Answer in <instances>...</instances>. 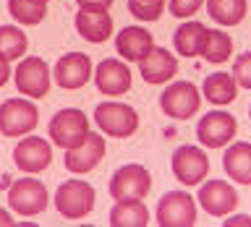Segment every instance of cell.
Segmentation results:
<instances>
[{
  "label": "cell",
  "instance_id": "1",
  "mask_svg": "<svg viewBox=\"0 0 251 227\" xmlns=\"http://www.w3.org/2000/svg\"><path fill=\"white\" fill-rule=\"evenodd\" d=\"M149 191H152V175L139 162L123 164L110 178V196L115 201H144Z\"/></svg>",
  "mask_w": 251,
  "mask_h": 227
},
{
  "label": "cell",
  "instance_id": "2",
  "mask_svg": "<svg viewBox=\"0 0 251 227\" xmlns=\"http://www.w3.org/2000/svg\"><path fill=\"white\" fill-rule=\"evenodd\" d=\"M47 133H50L55 146L71 149V146L81 144L86 138V133H89V117H86L84 110H78V107H63L50 117Z\"/></svg>",
  "mask_w": 251,
  "mask_h": 227
},
{
  "label": "cell",
  "instance_id": "3",
  "mask_svg": "<svg viewBox=\"0 0 251 227\" xmlns=\"http://www.w3.org/2000/svg\"><path fill=\"white\" fill-rule=\"evenodd\" d=\"M94 123L105 136L128 138L139 128V113L131 105H123V102H102L94 110Z\"/></svg>",
  "mask_w": 251,
  "mask_h": 227
},
{
  "label": "cell",
  "instance_id": "4",
  "mask_svg": "<svg viewBox=\"0 0 251 227\" xmlns=\"http://www.w3.org/2000/svg\"><path fill=\"white\" fill-rule=\"evenodd\" d=\"M94 201H97V193H94V188L86 180H76V178L66 180L55 191V209L66 219L86 217L94 209Z\"/></svg>",
  "mask_w": 251,
  "mask_h": 227
},
{
  "label": "cell",
  "instance_id": "5",
  "mask_svg": "<svg viewBox=\"0 0 251 227\" xmlns=\"http://www.w3.org/2000/svg\"><path fill=\"white\" fill-rule=\"evenodd\" d=\"M37 120H39V110L31 99L11 97L0 105V133L8 138H16V136L34 131Z\"/></svg>",
  "mask_w": 251,
  "mask_h": 227
},
{
  "label": "cell",
  "instance_id": "6",
  "mask_svg": "<svg viewBox=\"0 0 251 227\" xmlns=\"http://www.w3.org/2000/svg\"><path fill=\"white\" fill-rule=\"evenodd\" d=\"M157 225L160 227H191L196 225V204L188 191H168L157 201Z\"/></svg>",
  "mask_w": 251,
  "mask_h": 227
},
{
  "label": "cell",
  "instance_id": "7",
  "mask_svg": "<svg viewBox=\"0 0 251 227\" xmlns=\"http://www.w3.org/2000/svg\"><path fill=\"white\" fill-rule=\"evenodd\" d=\"M170 167L178 183L194 188L201 185L204 178L209 175V157L199 146H178L170 157Z\"/></svg>",
  "mask_w": 251,
  "mask_h": 227
},
{
  "label": "cell",
  "instance_id": "8",
  "mask_svg": "<svg viewBox=\"0 0 251 227\" xmlns=\"http://www.w3.org/2000/svg\"><path fill=\"white\" fill-rule=\"evenodd\" d=\"M50 66L31 55V58H24L19 66H16V73H13V81H16V89H19L24 97L29 99H42L47 91H50Z\"/></svg>",
  "mask_w": 251,
  "mask_h": 227
},
{
  "label": "cell",
  "instance_id": "9",
  "mask_svg": "<svg viewBox=\"0 0 251 227\" xmlns=\"http://www.w3.org/2000/svg\"><path fill=\"white\" fill-rule=\"evenodd\" d=\"M235 131H238V120L225 113V110H212L199 120L196 125V138H199L201 146L209 149H223L233 141Z\"/></svg>",
  "mask_w": 251,
  "mask_h": 227
},
{
  "label": "cell",
  "instance_id": "10",
  "mask_svg": "<svg viewBox=\"0 0 251 227\" xmlns=\"http://www.w3.org/2000/svg\"><path fill=\"white\" fill-rule=\"evenodd\" d=\"M8 206L21 217H37L47 209V188L34 178L16 180L8 191Z\"/></svg>",
  "mask_w": 251,
  "mask_h": 227
},
{
  "label": "cell",
  "instance_id": "11",
  "mask_svg": "<svg viewBox=\"0 0 251 227\" xmlns=\"http://www.w3.org/2000/svg\"><path fill=\"white\" fill-rule=\"evenodd\" d=\"M199 105H201V94L188 81H176L160 94L162 113L168 117H173V120H186V117H191L196 110H199Z\"/></svg>",
  "mask_w": 251,
  "mask_h": 227
},
{
  "label": "cell",
  "instance_id": "12",
  "mask_svg": "<svg viewBox=\"0 0 251 227\" xmlns=\"http://www.w3.org/2000/svg\"><path fill=\"white\" fill-rule=\"evenodd\" d=\"M105 152H107L105 138H102L100 133L89 131L81 144L66 149V154H63V164H66V170L76 172V175H81V172H92L102 162Z\"/></svg>",
  "mask_w": 251,
  "mask_h": 227
},
{
  "label": "cell",
  "instance_id": "13",
  "mask_svg": "<svg viewBox=\"0 0 251 227\" xmlns=\"http://www.w3.org/2000/svg\"><path fill=\"white\" fill-rule=\"evenodd\" d=\"M52 78L60 89H81V86L92 78V58L84 52H66L63 58L55 63Z\"/></svg>",
  "mask_w": 251,
  "mask_h": 227
},
{
  "label": "cell",
  "instance_id": "14",
  "mask_svg": "<svg viewBox=\"0 0 251 227\" xmlns=\"http://www.w3.org/2000/svg\"><path fill=\"white\" fill-rule=\"evenodd\" d=\"M13 162L19 170L31 172V175L42 172L52 162V146L42 136H26L21 138V144L13 146Z\"/></svg>",
  "mask_w": 251,
  "mask_h": 227
},
{
  "label": "cell",
  "instance_id": "15",
  "mask_svg": "<svg viewBox=\"0 0 251 227\" xmlns=\"http://www.w3.org/2000/svg\"><path fill=\"white\" fill-rule=\"evenodd\" d=\"M199 204L212 217H225L238 206V193L225 180H207L199 188Z\"/></svg>",
  "mask_w": 251,
  "mask_h": 227
},
{
  "label": "cell",
  "instance_id": "16",
  "mask_svg": "<svg viewBox=\"0 0 251 227\" xmlns=\"http://www.w3.org/2000/svg\"><path fill=\"white\" fill-rule=\"evenodd\" d=\"M94 84L107 97H121V94L131 89V70L123 60L105 58L94 70Z\"/></svg>",
  "mask_w": 251,
  "mask_h": 227
},
{
  "label": "cell",
  "instance_id": "17",
  "mask_svg": "<svg viewBox=\"0 0 251 227\" xmlns=\"http://www.w3.org/2000/svg\"><path fill=\"white\" fill-rule=\"evenodd\" d=\"M152 47H154V37L144 26H126L115 37V52L128 63L144 60Z\"/></svg>",
  "mask_w": 251,
  "mask_h": 227
},
{
  "label": "cell",
  "instance_id": "18",
  "mask_svg": "<svg viewBox=\"0 0 251 227\" xmlns=\"http://www.w3.org/2000/svg\"><path fill=\"white\" fill-rule=\"evenodd\" d=\"M139 68H141V78L147 84H168L173 76L178 73V60L176 55L168 52L165 47H152L149 55L144 60H139Z\"/></svg>",
  "mask_w": 251,
  "mask_h": 227
},
{
  "label": "cell",
  "instance_id": "19",
  "mask_svg": "<svg viewBox=\"0 0 251 227\" xmlns=\"http://www.w3.org/2000/svg\"><path fill=\"white\" fill-rule=\"evenodd\" d=\"M74 26L78 31V37H84L86 42L102 45L110 39V34H113V16L107 11H81V8H78Z\"/></svg>",
  "mask_w": 251,
  "mask_h": 227
},
{
  "label": "cell",
  "instance_id": "20",
  "mask_svg": "<svg viewBox=\"0 0 251 227\" xmlns=\"http://www.w3.org/2000/svg\"><path fill=\"white\" fill-rule=\"evenodd\" d=\"M223 167L233 183L251 185V144L249 141H235V144L225 149Z\"/></svg>",
  "mask_w": 251,
  "mask_h": 227
},
{
  "label": "cell",
  "instance_id": "21",
  "mask_svg": "<svg viewBox=\"0 0 251 227\" xmlns=\"http://www.w3.org/2000/svg\"><path fill=\"white\" fill-rule=\"evenodd\" d=\"M201 94L209 99V105H230L238 94V84L230 73L225 70H217V73H209L201 84Z\"/></svg>",
  "mask_w": 251,
  "mask_h": 227
},
{
  "label": "cell",
  "instance_id": "22",
  "mask_svg": "<svg viewBox=\"0 0 251 227\" xmlns=\"http://www.w3.org/2000/svg\"><path fill=\"white\" fill-rule=\"evenodd\" d=\"M204 34H207V26L199 21H183L173 34V47H176L178 55L183 58H196L201 52V42Z\"/></svg>",
  "mask_w": 251,
  "mask_h": 227
},
{
  "label": "cell",
  "instance_id": "23",
  "mask_svg": "<svg viewBox=\"0 0 251 227\" xmlns=\"http://www.w3.org/2000/svg\"><path fill=\"white\" fill-rule=\"evenodd\" d=\"M110 225L113 227H147L149 211L141 201H115L110 209Z\"/></svg>",
  "mask_w": 251,
  "mask_h": 227
},
{
  "label": "cell",
  "instance_id": "24",
  "mask_svg": "<svg viewBox=\"0 0 251 227\" xmlns=\"http://www.w3.org/2000/svg\"><path fill=\"white\" fill-rule=\"evenodd\" d=\"M209 19L217 21L220 26H238L246 19L249 3L246 0H207Z\"/></svg>",
  "mask_w": 251,
  "mask_h": 227
},
{
  "label": "cell",
  "instance_id": "25",
  "mask_svg": "<svg viewBox=\"0 0 251 227\" xmlns=\"http://www.w3.org/2000/svg\"><path fill=\"white\" fill-rule=\"evenodd\" d=\"M233 52V39L230 34H225L223 29H207L201 42V58L207 63H225Z\"/></svg>",
  "mask_w": 251,
  "mask_h": 227
},
{
  "label": "cell",
  "instance_id": "26",
  "mask_svg": "<svg viewBox=\"0 0 251 227\" xmlns=\"http://www.w3.org/2000/svg\"><path fill=\"white\" fill-rule=\"evenodd\" d=\"M8 13L24 26H37L47 16V0H8Z\"/></svg>",
  "mask_w": 251,
  "mask_h": 227
},
{
  "label": "cell",
  "instance_id": "27",
  "mask_svg": "<svg viewBox=\"0 0 251 227\" xmlns=\"http://www.w3.org/2000/svg\"><path fill=\"white\" fill-rule=\"evenodd\" d=\"M26 47H29V39L19 26H13V23L0 26V52H3L8 60H19L21 55L26 52Z\"/></svg>",
  "mask_w": 251,
  "mask_h": 227
},
{
  "label": "cell",
  "instance_id": "28",
  "mask_svg": "<svg viewBox=\"0 0 251 227\" xmlns=\"http://www.w3.org/2000/svg\"><path fill=\"white\" fill-rule=\"evenodd\" d=\"M128 11L139 21H157L165 11V0H128Z\"/></svg>",
  "mask_w": 251,
  "mask_h": 227
},
{
  "label": "cell",
  "instance_id": "29",
  "mask_svg": "<svg viewBox=\"0 0 251 227\" xmlns=\"http://www.w3.org/2000/svg\"><path fill=\"white\" fill-rule=\"evenodd\" d=\"M233 78L243 89H251V52H243L233 63Z\"/></svg>",
  "mask_w": 251,
  "mask_h": 227
},
{
  "label": "cell",
  "instance_id": "30",
  "mask_svg": "<svg viewBox=\"0 0 251 227\" xmlns=\"http://www.w3.org/2000/svg\"><path fill=\"white\" fill-rule=\"evenodd\" d=\"M204 5V0H168V11L176 19H188Z\"/></svg>",
  "mask_w": 251,
  "mask_h": 227
},
{
  "label": "cell",
  "instance_id": "31",
  "mask_svg": "<svg viewBox=\"0 0 251 227\" xmlns=\"http://www.w3.org/2000/svg\"><path fill=\"white\" fill-rule=\"evenodd\" d=\"M81 11H107L113 5V0H76Z\"/></svg>",
  "mask_w": 251,
  "mask_h": 227
},
{
  "label": "cell",
  "instance_id": "32",
  "mask_svg": "<svg viewBox=\"0 0 251 227\" xmlns=\"http://www.w3.org/2000/svg\"><path fill=\"white\" fill-rule=\"evenodd\" d=\"M8 78H11V60L0 52V86H5Z\"/></svg>",
  "mask_w": 251,
  "mask_h": 227
},
{
  "label": "cell",
  "instance_id": "33",
  "mask_svg": "<svg viewBox=\"0 0 251 227\" xmlns=\"http://www.w3.org/2000/svg\"><path fill=\"white\" fill-rule=\"evenodd\" d=\"M241 225L251 227V214H235V217L225 219V227H241Z\"/></svg>",
  "mask_w": 251,
  "mask_h": 227
},
{
  "label": "cell",
  "instance_id": "34",
  "mask_svg": "<svg viewBox=\"0 0 251 227\" xmlns=\"http://www.w3.org/2000/svg\"><path fill=\"white\" fill-rule=\"evenodd\" d=\"M16 222V219L11 217V211H8V209H0V225H3V227H11Z\"/></svg>",
  "mask_w": 251,
  "mask_h": 227
},
{
  "label": "cell",
  "instance_id": "35",
  "mask_svg": "<svg viewBox=\"0 0 251 227\" xmlns=\"http://www.w3.org/2000/svg\"><path fill=\"white\" fill-rule=\"evenodd\" d=\"M249 117H251V107H249Z\"/></svg>",
  "mask_w": 251,
  "mask_h": 227
}]
</instances>
